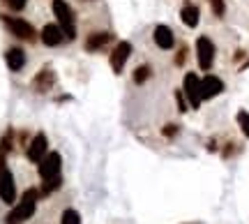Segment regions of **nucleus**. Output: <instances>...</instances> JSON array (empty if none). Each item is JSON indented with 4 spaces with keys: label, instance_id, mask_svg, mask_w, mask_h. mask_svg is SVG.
I'll use <instances>...</instances> for the list:
<instances>
[{
    "label": "nucleus",
    "instance_id": "dca6fc26",
    "mask_svg": "<svg viewBox=\"0 0 249 224\" xmlns=\"http://www.w3.org/2000/svg\"><path fill=\"white\" fill-rule=\"evenodd\" d=\"M53 81H55V76L51 70H42V72L37 74V79L33 81V86L37 88V93H46V90H51Z\"/></svg>",
    "mask_w": 249,
    "mask_h": 224
},
{
    "label": "nucleus",
    "instance_id": "f257e3e1",
    "mask_svg": "<svg viewBox=\"0 0 249 224\" xmlns=\"http://www.w3.org/2000/svg\"><path fill=\"white\" fill-rule=\"evenodd\" d=\"M37 197H39V192H37V189H26L23 199L14 206V210H9V215L5 217V224H23L26 220H30L33 213H35Z\"/></svg>",
    "mask_w": 249,
    "mask_h": 224
},
{
    "label": "nucleus",
    "instance_id": "423d86ee",
    "mask_svg": "<svg viewBox=\"0 0 249 224\" xmlns=\"http://www.w3.org/2000/svg\"><path fill=\"white\" fill-rule=\"evenodd\" d=\"M17 197V187H14V178H12V173L9 169L5 167V162H0V199L5 201V204H12Z\"/></svg>",
    "mask_w": 249,
    "mask_h": 224
},
{
    "label": "nucleus",
    "instance_id": "f8f14e48",
    "mask_svg": "<svg viewBox=\"0 0 249 224\" xmlns=\"http://www.w3.org/2000/svg\"><path fill=\"white\" fill-rule=\"evenodd\" d=\"M222 90H224L222 79H217V76H213V74H208V76L201 81V93H203V99L214 97V95H219Z\"/></svg>",
    "mask_w": 249,
    "mask_h": 224
},
{
    "label": "nucleus",
    "instance_id": "f03ea898",
    "mask_svg": "<svg viewBox=\"0 0 249 224\" xmlns=\"http://www.w3.org/2000/svg\"><path fill=\"white\" fill-rule=\"evenodd\" d=\"M53 12H55V17H58V23H60L65 37L74 39L76 37V26H74V12H71V7L65 0H53Z\"/></svg>",
    "mask_w": 249,
    "mask_h": 224
},
{
    "label": "nucleus",
    "instance_id": "7ed1b4c3",
    "mask_svg": "<svg viewBox=\"0 0 249 224\" xmlns=\"http://www.w3.org/2000/svg\"><path fill=\"white\" fill-rule=\"evenodd\" d=\"M196 58H198V67L208 72L214 63V44L208 37H198L196 39Z\"/></svg>",
    "mask_w": 249,
    "mask_h": 224
},
{
    "label": "nucleus",
    "instance_id": "a211bd4d",
    "mask_svg": "<svg viewBox=\"0 0 249 224\" xmlns=\"http://www.w3.org/2000/svg\"><path fill=\"white\" fill-rule=\"evenodd\" d=\"M60 183H62V178L60 176H55V178H49V180H44V187H42V194H51V192H55V189L60 187Z\"/></svg>",
    "mask_w": 249,
    "mask_h": 224
},
{
    "label": "nucleus",
    "instance_id": "aec40b11",
    "mask_svg": "<svg viewBox=\"0 0 249 224\" xmlns=\"http://www.w3.org/2000/svg\"><path fill=\"white\" fill-rule=\"evenodd\" d=\"M238 123H240L245 136H249V113L247 111H240V113H238Z\"/></svg>",
    "mask_w": 249,
    "mask_h": 224
},
{
    "label": "nucleus",
    "instance_id": "6ab92c4d",
    "mask_svg": "<svg viewBox=\"0 0 249 224\" xmlns=\"http://www.w3.org/2000/svg\"><path fill=\"white\" fill-rule=\"evenodd\" d=\"M148 76H150V67H148V65H141V67H136V72H134V83L141 86Z\"/></svg>",
    "mask_w": 249,
    "mask_h": 224
},
{
    "label": "nucleus",
    "instance_id": "f3484780",
    "mask_svg": "<svg viewBox=\"0 0 249 224\" xmlns=\"http://www.w3.org/2000/svg\"><path fill=\"white\" fill-rule=\"evenodd\" d=\"M60 224H81V215L76 213V210L67 208V210L62 213V217H60Z\"/></svg>",
    "mask_w": 249,
    "mask_h": 224
},
{
    "label": "nucleus",
    "instance_id": "393cba45",
    "mask_svg": "<svg viewBox=\"0 0 249 224\" xmlns=\"http://www.w3.org/2000/svg\"><path fill=\"white\" fill-rule=\"evenodd\" d=\"M176 132H178V127H176V125H166V127H164V136H173Z\"/></svg>",
    "mask_w": 249,
    "mask_h": 224
},
{
    "label": "nucleus",
    "instance_id": "b1692460",
    "mask_svg": "<svg viewBox=\"0 0 249 224\" xmlns=\"http://www.w3.org/2000/svg\"><path fill=\"white\" fill-rule=\"evenodd\" d=\"M185 54H187V49H185V46H182V49H180V51H178V56H176V63H178V65H182V63H185Z\"/></svg>",
    "mask_w": 249,
    "mask_h": 224
},
{
    "label": "nucleus",
    "instance_id": "6e6552de",
    "mask_svg": "<svg viewBox=\"0 0 249 224\" xmlns=\"http://www.w3.org/2000/svg\"><path fill=\"white\" fill-rule=\"evenodd\" d=\"M129 56H132V44L129 42H120V44L113 49V54H111V67H113V72L120 74L124 70V63L129 60Z\"/></svg>",
    "mask_w": 249,
    "mask_h": 224
},
{
    "label": "nucleus",
    "instance_id": "2eb2a0df",
    "mask_svg": "<svg viewBox=\"0 0 249 224\" xmlns=\"http://www.w3.org/2000/svg\"><path fill=\"white\" fill-rule=\"evenodd\" d=\"M180 19H182V23L187 28H196L198 26V19H201V12L196 5H185L182 12H180Z\"/></svg>",
    "mask_w": 249,
    "mask_h": 224
},
{
    "label": "nucleus",
    "instance_id": "0eeeda50",
    "mask_svg": "<svg viewBox=\"0 0 249 224\" xmlns=\"http://www.w3.org/2000/svg\"><path fill=\"white\" fill-rule=\"evenodd\" d=\"M60 164H62V160L58 152H46L44 157H42V162H39V176L44 180L60 176Z\"/></svg>",
    "mask_w": 249,
    "mask_h": 224
},
{
    "label": "nucleus",
    "instance_id": "39448f33",
    "mask_svg": "<svg viewBox=\"0 0 249 224\" xmlns=\"http://www.w3.org/2000/svg\"><path fill=\"white\" fill-rule=\"evenodd\" d=\"M5 19V23H7V28L14 33L17 37H21V39H26V42H35L37 39V33L35 28L30 26L28 21H23V19H12V17H2Z\"/></svg>",
    "mask_w": 249,
    "mask_h": 224
},
{
    "label": "nucleus",
    "instance_id": "9b49d317",
    "mask_svg": "<svg viewBox=\"0 0 249 224\" xmlns=\"http://www.w3.org/2000/svg\"><path fill=\"white\" fill-rule=\"evenodd\" d=\"M152 39H155V44L160 46V49H171V46L176 44L173 30H171L169 26H157V28H155V33H152Z\"/></svg>",
    "mask_w": 249,
    "mask_h": 224
},
{
    "label": "nucleus",
    "instance_id": "412c9836",
    "mask_svg": "<svg viewBox=\"0 0 249 224\" xmlns=\"http://www.w3.org/2000/svg\"><path fill=\"white\" fill-rule=\"evenodd\" d=\"M210 5H213V12L214 17H224V0H210Z\"/></svg>",
    "mask_w": 249,
    "mask_h": 224
},
{
    "label": "nucleus",
    "instance_id": "5701e85b",
    "mask_svg": "<svg viewBox=\"0 0 249 224\" xmlns=\"http://www.w3.org/2000/svg\"><path fill=\"white\" fill-rule=\"evenodd\" d=\"M176 99H178V109L180 111H187V104H185V93H176Z\"/></svg>",
    "mask_w": 249,
    "mask_h": 224
},
{
    "label": "nucleus",
    "instance_id": "ddd939ff",
    "mask_svg": "<svg viewBox=\"0 0 249 224\" xmlns=\"http://www.w3.org/2000/svg\"><path fill=\"white\" fill-rule=\"evenodd\" d=\"M111 39H113L111 33H95V35H90L88 39H86V49H88V51H99V49H104Z\"/></svg>",
    "mask_w": 249,
    "mask_h": 224
},
{
    "label": "nucleus",
    "instance_id": "4468645a",
    "mask_svg": "<svg viewBox=\"0 0 249 224\" xmlns=\"http://www.w3.org/2000/svg\"><path fill=\"white\" fill-rule=\"evenodd\" d=\"M5 60H7L12 72H18V70L26 65V54H23L21 49H9L7 54H5Z\"/></svg>",
    "mask_w": 249,
    "mask_h": 224
},
{
    "label": "nucleus",
    "instance_id": "1a4fd4ad",
    "mask_svg": "<svg viewBox=\"0 0 249 224\" xmlns=\"http://www.w3.org/2000/svg\"><path fill=\"white\" fill-rule=\"evenodd\" d=\"M46 148H49V141H46L44 134H37L30 146H28V160L30 162H42V157L46 155Z\"/></svg>",
    "mask_w": 249,
    "mask_h": 224
},
{
    "label": "nucleus",
    "instance_id": "20e7f679",
    "mask_svg": "<svg viewBox=\"0 0 249 224\" xmlns=\"http://www.w3.org/2000/svg\"><path fill=\"white\" fill-rule=\"evenodd\" d=\"M182 93H185V97L189 99V104L192 109H198L201 107V102H203V93H201V79L196 76V74H187L185 76V86H182Z\"/></svg>",
    "mask_w": 249,
    "mask_h": 224
},
{
    "label": "nucleus",
    "instance_id": "4be33fe9",
    "mask_svg": "<svg viewBox=\"0 0 249 224\" xmlns=\"http://www.w3.org/2000/svg\"><path fill=\"white\" fill-rule=\"evenodd\" d=\"M7 5H9L12 9H17V12H18V9L26 7V0H7Z\"/></svg>",
    "mask_w": 249,
    "mask_h": 224
},
{
    "label": "nucleus",
    "instance_id": "9d476101",
    "mask_svg": "<svg viewBox=\"0 0 249 224\" xmlns=\"http://www.w3.org/2000/svg\"><path fill=\"white\" fill-rule=\"evenodd\" d=\"M65 39V33H62L60 26H55V23H46L44 28H42V42H44L46 46H58Z\"/></svg>",
    "mask_w": 249,
    "mask_h": 224
}]
</instances>
